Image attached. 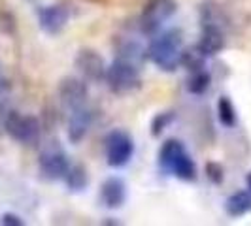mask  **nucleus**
I'll list each match as a JSON object with an SVG mask.
<instances>
[{
  "instance_id": "obj_1",
  "label": "nucleus",
  "mask_w": 251,
  "mask_h": 226,
  "mask_svg": "<svg viewBox=\"0 0 251 226\" xmlns=\"http://www.w3.org/2000/svg\"><path fill=\"white\" fill-rule=\"evenodd\" d=\"M183 49V32L181 28H170L151 40L148 45V59L163 72H176L179 57Z\"/></svg>"
},
{
  "instance_id": "obj_2",
  "label": "nucleus",
  "mask_w": 251,
  "mask_h": 226,
  "mask_svg": "<svg viewBox=\"0 0 251 226\" xmlns=\"http://www.w3.org/2000/svg\"><path fill=\"white\" fill-rule=\"evenodd\" d=\"M159 164L164 172L176 176L181 181H195L197 179V164L191 158L185 145L179 139H166L159 149Z\"/></svg>"
},
{
  "instance_id": "obj_3",
  "label": "nucleus",
  "mask_w": 251,
  "mask_h": 226,
  "mask_svg": "<svg viewBox=\"0 0 251 226\" xmlns=\"http://www.w3.org/2000/svg\"><path fill=\"white\" fill-rule=\"evenodd\" d=\"M138 66L115 59L106 70V83L115 94H128L142 87V75Z\"/></svg>"
},
{
  "instance_id": "obj_4",
  "label": "nucleus",
  "mask_w": 251,
  "mask_h": 226,
  "mask_svg": "<svg viewBox=\"0 0 251 226\" xmlns=\"http://www.w3.org/2000/svg\"><path fill=\"white\" fill-rule=\"evenodd\" d=\"M177 12L176 0H148L140 13L138 25L142 34L153 36L161 30V26Z\"/></svg>"
},
{
  "instance_id": "obj_5",
  "label": "nucleus",
  "mask_w": 251,
  "mask_h": 226,
  "mask_svg": "<svg viewBox=\"0 0 251 226\" xmlns=\"http://www.w3.org/2000/svg\"><path fill=\"white\" fill-rule=\"evenodd\" d=\"M4 130L19 143H34L40 138V121L34 115H25L12 110L4 117Z\"/></svg>"
},
{
  "instance_id": "obj_6",
  "label": "nucleus",
  "mask_w": 251,
  "mask_h": 226,
  "mask_svg": "<svg viewBox=\"0 0 251 226\" xmlns=\"http://www.w3.org/2000/svg\"><path fill=\"white\" fill-rule=\"evenodd\" d=\"M104 147H106V160L110 168H123L130 162L134 155V141L130 138V134L119 128L112 130L106 136Z\"/></svg>"
},
{
  "instance_id": "obj_7",
  "label": "nucleus",
  "mask_w": 251,
  "mask_h": 226,
  "mask_svg": "<svg viewBox=\"0 0 251 226\" xmlns=\"http://www.w3.org/2000/svg\"><path fill=\"white\" fill-rule=\"evenodd\" d=\"M38 166H40V172L42 176L50 181H59L63 179L64 174L68 172L70 168V158L66 155V151L55 141L48 145L46 149L40 153V158H38Z\"/></svg>"
},
{
  "instance_id": "obj_8",
  "label": "nucleus",
  "mask_w": 251,
  "mask_h": 226,
  "mask_svg": "<svg viewBox=\"0 0 251 226\" xmlns=\"http://www.w3.org/2000/svg\"><path fill=\"white\" fill-rule=\"evenodd\" d=\"M74 64L77 68V72L83 75L87 81H93V83H100L106 79V70H108V64L104 61L99 51L89 49V47H83L75 53Z\"/></svg>"
},
{
  "instance_id": "obj_9",
  "label": "nucleus",
  "mask_w": 251,
  "mask_h": 226,
  "mask_svg": "<svg viewBox=\"0 0 251 226\" xmlns=\"http://www.w3.org/2000/svg\"><path fill=\"white\" fill-rule=\"evenodd\" d=\"M59 100L63 104L66 110H75V108H81L87 104L89 98V87L85 83V79L81 77H74V75H66L61 79L59 83Z\"/></svg>"
},
{
  "instance_id": "obj_10",
  "label": "nucleus",
  "mask_w": 251,
  "mask_h": 226,
  "mask_svg": "<svg viewBox=\"0 0 251 226\" xmlns=\"http://www.w3.org/2000/svg\"><path fill=\"white\" fill-rule=\"evenodd\" d=\"M38 25L40 28L50 34V36H57L61 34L70 19V10L64 4H51V6H42L36 12Z\"/></svg>"
},
{
  "instance_id": "obj_11",
  "label": "nucleus",
  "mask_w": 251,
  "mask_h": 226,
  "mask_svg": "<svg viewBox=\"0 0 251 226\" xmlns=\"http://www.w3.org/2000/svg\"><path fill=\"white\" fill-rule=\"evenodd\" d=\"M93 121H95V112L87 108V104L72 110L68 117V128H66V136L70 139V143H79L85 138L89 128L93 126Z\"/></svg>"
},
{
  "instance_id": "obj_12",
  "label": "nucleus",
  "mask_w": 251,
  "mask_h": 226,
  "mask_svg": "<svg viewBox=\"0 0 251 226\" xmlns=\"http://www.w3.org/2000/svg\"><path fill=\"white\" fill-rule=\"evenodd\" d=\"M195 47L201 51L206 59L208 57H215L217 53H221L226 47V38L223 26L202 25L201 38H199V42H197Z\"/></svg>"
},
{
  "instance_id": "obj_13",
  "label": "nucleus",
  "mask_w": 251,
  "mask_h": 226,
  "mask_svg": "<svg viewBox=\"0 0 251 226\" xmlns=\"http://www.w3.org/2000/svg\"><path fill=\"white\" fill-rule=\"evenodd\" d=\"M100 202L108 209H119L126 202V185L121 177H108L100 187Z\"/></svg>"
},
{
  "instance_id": "obj_14",
  "label": "nucleus",
  "mask_w": 251,
  "mask_h": 226,
  "mask_svg": "<svg viewBox=\"0 0 251 226\" xmlns=\"http://www.w3.org/2000/svg\"><path fill=\"white\" fill-rule=\"evenodd\" d=\"M115 59L142 68L144 63L148 61V49L140 42H136V40L125 38V40L117 42V45H115Z\"/></svg>"
},
{
  "instance_id": "obj_15",
  "label": "nucleus",
  "mask_w": 251,
  "mask_h": 226,
  "mask_svg": "<svg viewBox=\"0 0 251 226\" xmlns=\"http://www.w3.org/2000/svg\"><path fill=\"white\" fill-rule=\"evenodd\" d=\"M251 211V192L250 190H236L225 202V213L232 219L244 217Z\"/></svg>"
},
{
  "instance_id": "obj_16",
  "label": "nucleus",
  "mask_w": 251,
  "mask_h": 226,
  "mask_svg": "<svg viewBox=\"0 0 251 226\" xmlns=\"http://www.w3.org/2000/svg\"><path fill=\"white\" fill-rule=\"evenodd\" d=\"M63 181L66 183V188L70 192H83L89 185L87 168L83 164H70V168L64 174Z\"/></svg>"
},
{
  "instance_id": "obj_17",
  "label": "nucleus",
  "mask_w": 251,
  "mask_h": 226,
  "mask_svg": "<svg viewBox=\"0 0 251 226\" xmlns=\"http://www.w3.org/2000/svg\"><path fill=\"white\" fill-rule=\"evenodd\" d=\"M212 85V74L206 72V68L202 70H197V72H189V77L185 81V89H187L191 94H206L208 89Z\"/></svg>"
},
{
  "instance_id": "obj_18",
  "label": "nucleus",
  "mask_w": 251,
  "mask_h": 226,
  "mask_svg": "<svg viewBox=\"0 0 251 226\" xmlns=\"http://www.w3.org/2000/svg\"><path fill=\"white\" fill-rule=\"evenodd\" d=\"M217 117H219V123L226 128H234L238 123V113L232 100L228 96H221L217 100Z\"/></svg>"
},
{
  "instance_id": "obj_19",
  "label": "nucleus",
  "mask_w": 251,
  "mask_h": 226,
  "mask_svg": "<svg viewBox=\"0 0 251 226\" xmlns=\"http://www.w3.org/2000/svg\"><path fill=\"white\" fill-rule=\"evenodd\" d=\"M179 66L187 68L189 72H197V70L206 68V57L197 47H193V49H181Z\"/></svg>"
},
{
  "instance_id": "obj_20",
  "label": "nucleus",
  "mask_w": 251,
  "mask_h": 226,
  "mask_svg": "<svg viewBox=\"0 0 251 226\" xmlns=\"http://www.w3.org/2000/svg\"><path fill=\"white\" fill-rule=\"evenodd\" d=\"M176 121V112H159L153 119H151V136L159 138L168 126Z\"/></svg>"
},
{
  "instance_id": "obj_21",
  "label": "nucleus",
  "mask_w": 251,
  "mask_h": 226,
  "mask_svg": "<svg viewBox=\"0 0 251 226\" xmlns=\"http://www.w3.org/2000/svg\"><path fill=\"white\" fill-rule=\"evenodd\" d=\"M204 172H206V177L214 183V185H221L225 181V170L219 162H208L204 166Z\"/></svg>"
},
{
  "instance_id": "obj_22",
  "label": "nucleus",
  "mask_w": 251,
  "mask_h": 226,
  "mask_svg": "<svg viewBox=\"0 0 251 226\" xmlns=\"http://www.w3.org/2000/svg\"><path fill=\"white\" fill-rule=\"evenodd\" d=\"M0 225H4V226H23V225H25V221H23L19 215H15V213H4V215H0Z\"/></svg>"
},
{
  "instance_id": "obj_23",
  "label": "nucleus",
  "mask_w": 251,
  "mask_h": 226,
  "mask_svg": "<svg viewBox=\"0 0 251 226\" xmlns=\"http://www.w3.org/2000/svg\"><path fill=\"white\" fill-rule=\"evenodd\" d=\"M10 90H12V83L8 81V77H4V75L0 74V104L8 98Z\"/></svg>"
},
{
  "instance_id": "obj_24",
  "label": "nucleus",
  "mask_w": 251,
  "mask_h": 226,
  "mask_svg": "<svg viewBox=\"0 0 251 226\" xmlns=\"http://www.w3.org/2000/svg\"><path fill=\"white\" fill-rule=\"evenodd\" d=\"M246 185H248V190L251 192V172L246 174Z\"/></svg>"
}]
</instances>
